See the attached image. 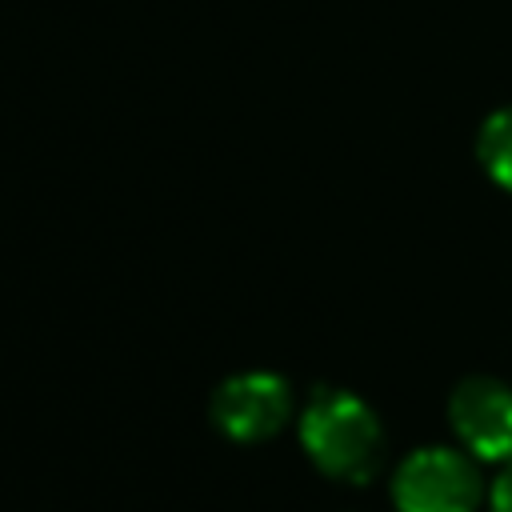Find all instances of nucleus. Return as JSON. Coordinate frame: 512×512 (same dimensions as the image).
<instances>
[{"instance_id":"obj_4","label":"nucleus","mask_w":512,"mask_h":512,"mask_svg":"<svg viewBox=\"0 0 512 512\" xmlns=\"http://www.w3.org/2000/svg\"><path fill=\"white\" fill-rule=\"evenodd\" d=\"M456 436L480 460H508L512 456V388L492 376H472L452 392L448 404Z\"/></svg>"},{"instance_id":"obj_3","label":"nucleus","mask_w":512,"mask_h":512,"mask_svg":"<svg viewBox=\"0 0 512 512\" xmlns=\"http://www.w3.org/2000/svg\"><path fill=\"white\" fill-rule=\"evenodd\" d=\"M292 412V392L272 372H240L212 396V416L232 440H264Z\"/></svg>"},{"instance_id":"obj_5","label":"nucleus","mask_w":512,"mask_h":512,"mask_svg":"<svg viewBox=\"0 0 512 512\" xmlns=\"http://www.w3.org/2000/svg\"><path fill=\"white\" fill-rule=\"evenodd\" d=\"M476 152H480V164L488 168V176L512 192V108H500L484 120Z\"/></svg>"},{"instance_id":"obj_6","label":"nucleus","mask_w":512,"mask_h":512,"mask_svg":"<svg viewBox=\"0 0 512 512\" xmlns=\"http://www.w3.org/2000/svg\"><path fill=\"white\" fill-rule=\"evenodd\" d=\"M492 512H512V464L496 476V488H492Z\"/></svg>"},{"instance_id":"obj_1","label":"nucleus","mask_w":512,"mask_h":512,"mask_svg":"<svg viewBox=\"0 0 512 512\" xmlns=\"http://www.w3.org/2000/svg\"><path fill=\"white\" fill-rule=\"evenodd\" d=\"M300 440L308 448V456L340 480H364L384 448V432L376 412L344 392V388H320L304 416H300Z\"/></svg>"},{"instance_id":"obj_2","label":"nucleus","mask_w":512,"mask_h":512,"mask_svg":"<svg viewBox=\"0 0 512 512\" xmlns=\"http://www.w3.org/2000/svg\"><path fill=\"white\" fill-rule=\"evenodd\" d=\"M400 512H472L480 500V476L468 456L452 448H420L396 472Z\"/></svg>"}]
</instances>
